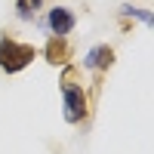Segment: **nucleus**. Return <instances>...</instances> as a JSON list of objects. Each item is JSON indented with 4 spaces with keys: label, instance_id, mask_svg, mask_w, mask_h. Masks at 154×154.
I'll return each mask as SVG.
<instances>
[{
    "label": "nucleus",
    "instance_id": "f257e3e1",
    "mask_svg": "<svg viewBox=\"0 0 154 154\" xmlns=\"http://www.w3.org/2000/svg\"><path fill=\"white\" fill-rule=\"evenodd\" d=\"M77 68H65L62 74V93H65V120L68 123H80L86 117V93L83 86L74 83Z\"/></svg>",
    "mask_w": 154,
    "mask_h": 154
},
{
    "label": "nucleus",
    "instance_id": "f03ea898",
    "mask_svg": "<svg viewBox=\"0 0 154 154\" xmlns=\"http://www.w3.org/2000/svg\"><path fill=\"white\" fill-rule=\"evenodd\" d=\"M37 56V49L28 46V43H19V40H9V37H3L0 40V68L16 74L22 71L25 65H31V59Z\"/></svg>",
    "mask_w": 154,
    "mask_h": 154
},
{
    "label": "nucleus",
    "instance_id": "7ed1b4c3",
    "mask_svg": "<svg viewBox=\"0 0 154 154\" xmlns=\"http://www.w3.org/2000/svg\"><path fill=\"white\" fill-rule=\"evenodd\" d=\"M49 28H53V37H65L71 28H74V12L71 9H65V6H56V9H49Z\"/></svg>",
    "mask_w": 154,
    "mask_h": 154
},
{
    "label": "nucleus",
    "instance_id": "20e7f679",
    "mask_svg": "<svg viewBox=\"0 0 154 154\" xmlns=\"http://www.w3.org/2000/svg\"><path fill=\"white\" fill-rule=\"evenodd\" d=\"M111 62H114V49H111L108 43H102V46H93V49L86 53L83 65H86V68H96V71H105V68H111Z\"/></svg>",
    "mask_w": 154,
    "mask_h": 154
},
{
    "label": "nucleus",
    "instance_id": "39448f33",
    "mask_svg": "<svg viewBox=\"0 0 154 154\" xmlns=\"http://www.w3.org/2000/svg\"><path fill=\"white\" fill-rule=\"evenodd\" d=\"M46 59L53 62V65H65V62L71 59V46L65 37H49V43H46Z\"/></svg>",
    "mask_w": 154,
    "mask_h": 154
},
{
    "label": "nucleus",
    "instance_id": "423d86ee",
    "mask_svg": "<svg viewBox=\"0 0 154 154\" xmlns=\"http://www.w3.org/2000/svg\"><path fill=\"white\" fill-rule=\"evenodd\" d=\"M120 12H123V16H136V19H142L145 25H151V12H145V9H136V6H123Z\"/></svg>",
    "mask_w": 154,
    "mask_h": 154
},
{
    "label": "nucleus",
    "instance_id": "0eeeda50",
    "mask_svg": "<svg viewBox=\"0 0 154 154\" xmlns=\"http://www.w3.org/2000/svg\"><path fill=\"white\" fill-rule=\"evenodd\" d=\"M19 16H25V19H31V9L34 6H40V0H19Z\"/></svg>",
    "mask_w": 154,
    "mask_h": 154
}]
</instances>
